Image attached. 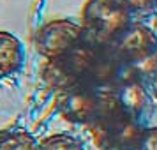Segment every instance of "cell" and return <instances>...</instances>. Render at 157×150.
I'll list each match as a JSON object with an SVG mask.
<instances>
[{"instance_id": "1", "label": "cell", "mask_w": 157, "mask_h": 150, "mask_svg": "<svg viewBox=\"0 0 157 150\" xmlns=\"http://www.w3.org/2000/svg\"><path fill=\"white\" fill-rule=\"evenodd\" d=\"M58 108L65 120L88 125L125 111L115 90H101L86 83H79L60 92Z\"/></svg>"}, {"instance_id": "2", "label": "cell", "mask_w": 157, "mask_h": 150, "mask_svg": "<svg viewBox=\"0 0 157 150\" xmlns=\"http://www.w3.org/2000/svg\"><path fill=\"white\" fill-rule=\"evenodd\" d=\"M131 23L132 13L122 0H88L83 7V27L92 43L111 44Z\"/></svg>"}, {"instance_id": "3", "label": "cell", "mask_w": 157, "mask_h": 150, "mask_svg": "<svg viewBox=\"0 0 157 150\" xmlns=\"http://www.w3.org/2000/svg\"><path fill=\"white\" fill-rule=\"evenodd\" d=\"M94 50H95V43H92L86 37L85 41L72 51H69V53H65L58 58L48 60V64L43 71L46 83L51 88L60 90V92L83 83L86 78V72H88V65H90V60H92Z\"/></svg>"}, {"instance_id": "4", "label": "cell", "mask_w": 157, "mask_h": 150, "mask_svg": "<svg viewBox=\"0 0 157 150\" xmlns=\"http://www.w3.org/2000/svg\"><path fill=\"white\" fill-rule=\"evenodd\" d=\"M92 129L104 150H138L145 133L140 118L129 115L127 111L97 122Z\"/></svg>"}, {"instance_id": "5", "label": "cell", "mask_w": 157, "mask_h": 150, "mask_svg": "<svg viewBox=\"0 0 157 150\" xmlns=\"http://www.w3.org/2000/svg\"><path fill=\"white\" fill-rule=\"evenodd\" d=\"M86 39V30L71 20H53L43 25L36 36V50L44 58H58L78 48Z\"/></svg>"}, {"instance_id": "6", "label": "cell", "mask_w": 157, "mask_h": 150, "mask_svg": "<svg viewBox=\"0 0 157 150\" xmlns=\"http://www.w3.org/2000/svg\"><path fill=\"white\" fill-rule=\"evenodd\" d=\"M109 46L127 65L136 67L157 55V34L143 23H131V27Z\"/></svg>"}, {"instance_id": "7", "label": "cell", "mask_w": 157, "mask_h": 150, "mask_svg": "<svg viewBox=\"0 0 157 150\" xmlns=\"http://www.w3.org/2000/svg\"><path fill=\"white\" fill-rule=\"evenodd\" d=\"M117 97L120 101L122 108L136 118H141V115L147 111L150 104L148 87L136 71V67H131L129 72L120 79V83L113 88Z\"/></svg>"}, {"instance_id": "8", "label": "cell", "mask_w": 157, "mask_h": 150, "mask_svg": "<svg viewBox=\"0 0 157 150\" xmlns=\"http://www.w3.org/2000/svg\"><path fill=\"white\" fill-rule=\"evenodd\" d=\"M25 51L21 41L11 32H0V78L13 76L23 67Z\"/></svg>"}, {"instance_id": "9", "label": "cell", "mask_w": 157, "mask_h": 150, "mask_svg": "<svg viewBox=\"0 0 157 150\" xmlns=\"http://www.w3.org/2000/svg\"><path fill=\"white\" fill-rule=\"evenodd\" d=\"M0 150H39V143L21 127L0 133Z\"/></svg>"}, {"instance_id": "10", "label": "cell", "mask_w": 157, "mask_h": 150, "mask_svg": "<svg viewBox=\"0 0 157 150\" xmlns=\"http://www.w3.org/2000/svg\"><path fill=\"white\" fill-rule=\"evenodd\" d=\"M39 150H85L78 138L71 134H53L39 143Z\"/></svg>"}, {"instance_id": "11", "label": "cell", "mask_w": 157, "mask_h": 150, "mask_svg": "<svg viewBox=\"0 0 157 150\" xmlns=\"http://www.w3.org/2000/svg\"><path fill=\"white\" fill-rule=\"evenodd\" d=\"M141 65H143L141 69L136 67V71L140 72L141 76H147V79H143V81H145L147 87H150L157 95V55L152 57V58H148V60L143 62Z\"/></svg>"}, {"instance_id": "12", "label": "cell", "mask_w": 157, "mask_h": 150, "mask_svg": "<svg viewBox=\"0 0 157 150\" xmlns=\"http://www.w3.org/2000/svg\"><path fill=\"white\" fill-rule=\"evenodd\" d=\"M131 13L136 14H150L157 9V0H122Z\"/></svg>"}, {"instance_id": "13", "label": "cell", "mask_w": 157, "mask_h": 150, "mask_svg": "<svg viewBox=\"0 0 157 150\" xmlns=\"http://www.w3.org/2000/svg\"><path fill=\"white\" fill-rule=\"evenodd\" d=\"M138 150H157V127H147Z\"/></svg>"}]
</instances>
